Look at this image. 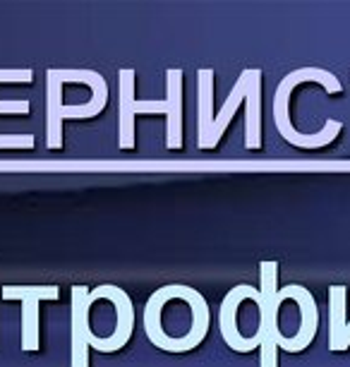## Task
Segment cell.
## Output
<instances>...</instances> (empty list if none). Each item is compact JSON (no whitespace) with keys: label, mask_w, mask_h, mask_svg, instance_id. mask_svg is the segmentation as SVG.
Wrapping results in <instances>:
<instances>
[{"label":"cell","mask_w":350,"mask_h":367,"mask_svg":"<svg viewBox=\"0 0 350 367\" xmlns=\"http://www.w3.org/2000/svg\"><path fill=\"white\" fill-rule=\"evenodd\" d=\"M276 278H278V264L276 262H262V300L266 305V312H269V327H266V336L262 341V367H278L276 351L283 348L288 351L290 339H285L278 329V305H281V298H278V288H276Z\"/></svg>","instance_id":"obj_5"},{"label":"cell","mask_w":350,"mask_h":367,"mask_svg":"<svg viewBox=\"0 0 350 367\" xmlns=\"http://www.w3.org/2000/svg\"><path fill=\"white\" fill-rule=\"evenodd\" d=\"M197 92H199V130H197V147L214 149L212 130H214V70L197 72Z\"/></svg>","instance_id":"obj_9"},{"label":"cell","mask_w":350,"mask_h":367,"mask_svg":"<svg viewBox=\"0 0 350 367\" xmlns=\"http://www.w3.org/2000/svg\"><path fill=\"white\" fill-rule=\"evenodd\" d=\"M0 113H29V101H0ZM34 135H0V149H34Z\"/></svg>","instance_id":"obj_12"},{"label":"cell","mask_w":350,"mask_h":367,"mask_svg":"<svg viewBox=\"0 0 350 367\" xmlns=\"http://www.w3.org/2000/svg\"><path fill=\"white\" fill-rule=\"evenodd\" d=\"M346 302L348 290L343 286L329 288V348L334 353L341 351L343 332H346Z\"/></svg>","instance_id":"obj_10"},{"label":"cell","mask_w":350,"mask_h":367,"mask_svg":"<svg viewBox=\"0 0 350 367\" xmlns=\"http://www.w3.org/2000/svg\"><path fill=\"white\" fill-rule=\"evenodd\" d=\"M259 80H262V70H257V67L243 70V72H240V77H238V82H235L233 92L228 94L226 104L221 106L219 116L214 118V130H212V144H214V149L219 147V142H221V137H224L228 123H231V118L235 116V113H238L240 104H243V101L247 99V94H250L252 84H254V82H259Z\"/></svg>","instance_id":"obj_8"},{"label":"cell","mask_w":350,"mask_h":367,"mask_svg":"<svg viewBox=\"0 0 350 367\" xmlns=\"http://www.w3.org/2000/svg\"><path fill=\"white\" fill-rule=\"evenodd\" d=\"M348 346H350V322H346V332H343L341 351H348Z\"/></svg>","instance_id":"obj_14"},{"label":"cell","mask_w":350,"mask_h":367,"mask_svg":"<svg viewBox=\"0 0 350 367\" xmlns=\"http://www.w3.org/2000/svg\"><path fill=\"white\" fill-rule=\"evenodd\" d=\"M60 295L58 286H5L3 298L5 300H22V351L34 353L41 348L39 336V305L41 300H55Z\"/></svg>","instance_id":"obj_4"},{"label":"cell","mask_w":350,"mask_h":367,"mask_svg":"<svg viewBox=\"0 0 350 367\" xmlns=\"http://www.w3.org/2000/svg\"><path fill=\"white\" fill-rule=\"evenodd\" d=\"M31 80H34L31 70H0V82H22V84H29Z\"/></svg>","instance_id":"obj_13"},{"label":"cell","mask_w":350,"mask_h":367,"mask_svg":"<svg viewBox=\"0 0 350 367\" xmlns=\"http://www.w3.org/2000/svg\"><path fill=\"white\" fill-rule=\"evenodd\" d=\"M278 298L281 300L292 298L297 302V307H300V329H297V334L290 339V346H288V353H297L302 351V348H307L317 336V324H319L317 302L312 298L310 290L297 286V283H288L285 288L278 290Z\"/></svg>","instance_id":"obj_7"},{"label":"cell","mask_w":350,"mask_h":367,"mask_svg":"<svg viewBox=\"0 0 350 367\" xmlns=\"http://www.w3.org/2000/svg\"><path fill=\"white\" fill-rule=\"evenodd\" d=\"M46 101V147L62 149V120L99 116L108 104V84L97 70H48Z\"/></svg>","instance_id":"obj_1"},{"label":"cell","mask_w":350,"mask_h":367,"mask_svg":"<svg viewBox=\"0 0 350 367\" xmlns=\"http://www.w3.org/2000/svg\"><path fill=\"white\" fill-rule=\"evenodd\" d=\"M247 298H254V300H262V293L257 288L247 286V283H240L235 286L233 290H228V295L221 302V312H219V327H221V334H224V341L228 344V348L235 353H250L254 351L252 341L250 339H243L238 332V305Z\"/></svg>","instance_id":"obj_6"},{"label":"cell","mask_w":350,"mask_h":367,"mask_svg":"<svg viewBox=\"0 0 350 367\" xmlns=\"http://www.w3.org/2000/svg\"><path fill=\"white\" fill-rule=\"evenodd\" d=\"M247 120H245V147L259 149L262 147V135H259V113H262V80L254 82L250 94L245 99Z\"/></svg>","instance_id":"obj_11"},{"label":"cell","mask_w":350,"mask_h":367,"mask_svg":"<svg viewBox=\"0 0 350 367\" xmlns=\"http://www.w3.org/2000/svg\"><path fill=\"white\" fill-rule=\"evenodd\" d=\"M302 82H317V84H322L329 94H341L343 89L339 77H336L334 72H329V70H322V67L292 70V72H288L281 80V84H278L276 89V97H273V123H276L278 135H281L285 142H290L292 147H300V149L327 147V144H331L341 135L343 130L341 120L329 118L317 135H302V132H297L290 123V92L295 89L297 84H302Z\"/></svg>","instance_id":"obj_3"},{"label":"cell","mask_w":350,"mask_h":367,"mask_svg":"<svg viewBox=\"0 0 350 367\" xmlns=\"http://www.w3.org/2000/svg\"><path fill=\"white\" fill-rule=\"evenodd\" d=\"M118 147L135 149V116H168L165 147L182 149V70L170 67L165 72V101L135 99V70L125 67L118 72Z\"/></svg>","instance_id":"obj_2"}]
</instances>
